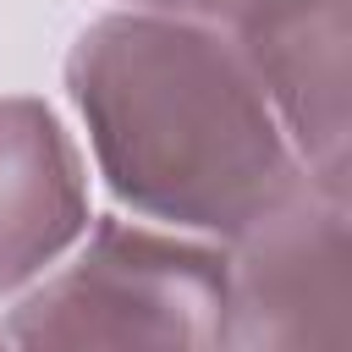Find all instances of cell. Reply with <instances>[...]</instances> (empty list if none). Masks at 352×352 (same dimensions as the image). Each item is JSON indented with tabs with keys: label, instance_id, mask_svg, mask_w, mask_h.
<instances>
[{
	"label": "cell",
	"instance_id": "obj_1",
	"mask_svg": "<svg viewBox=\"0 0 352 352\" xmlns=\"http://www.w3.org/2000/svg\"><path fill=\"white\" fill-rule=\"evenodd\" d=\"M72 82L116 192L154 214L214 226L258 170L275 176L270 121L204 33L143 16L99 22L77 44Z\"/></svg>",
	"mask_w": 352,
	"mask_h": 352
},
{
	"label": "cell",
	"instance_id": "obj_2",
	"mask_svg": "<svg viewBox=\"0 0 352 352\" xmlns=\"http://www.w3.org/2000/svg\"><path fill=\"white\" fill-rule=\"evenodd\" d=\"M77 231V165L38 104H0V286Z\"/></svg>",
	"mask_w": 352,
	"mask_h": 352
}]
</instances>
